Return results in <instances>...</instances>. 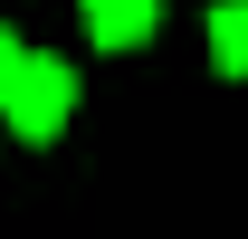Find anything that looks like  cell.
<instances>
[{
    "instance_id": "6da1fadb",
    "label": "cell",
    "mask_w": 248,
    "mask_h": 239,
    "mask_svg": "<svg viewBox=\"0 0 248 239\" xmlns=\"http://www.w3.org/2000/svg\"><path fill=\"white\" fill-rule=\"evenodd\" d=\"M67 105H77V67H67V58H19L10 96H0L10 134H29V144H48V134H58V124H67Z\"/></svg>"
},
{
    "instance_id": "7a4b0ae2",
    "label": "cell",
    "mask_w": 248,
    "mask_h": 239,
    "mask_svg": "<svg viewBox=\"0 0 248 239\" xmlns=\"http://www.w3.org/2000/svg\"><path fill=\"white\" fill-rule=\"evenodd\" d=\"M77 10H86V29L105 38V48H143L153 19H162V0H77Z\"/></svg>"
},
{
    "instance_id": "3957f363",
    "label": "cell",
    "mask_w": 248,
    "mask_h": 239,
    "mask_svg": "<svg viewBox=\"0 0 248 239\" xmlns=\"http://www.w3.org/2000/svg\"><path fill=\"white\" fill-rule=\"evenodd\" d=\"M210 58H219V77H248V0L210 10Z\"/></svg>"
},
{
    "instance_id": "277c9868",
    "label": "cell",
    "mask_w": 248,
    "mask_h": 239,
    "mask_svg": "<svg viewBox=\"0 0 248 239\" xmlns=\"http://www.w3.org/2000/svg\"><path fill=\"white\" fill-rule=\"evenodd\" d=\"M19 58H29V48H19V38L0 29V96H10V77H19Z\"/></svg>"
}]
</instances>
